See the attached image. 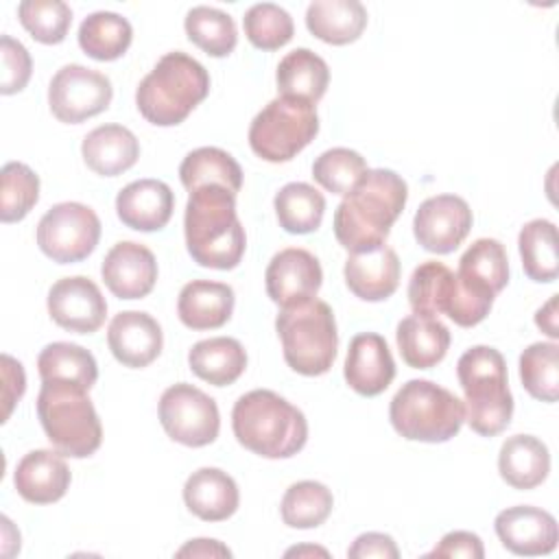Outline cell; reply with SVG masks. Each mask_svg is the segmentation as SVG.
Returning <instances> with one entry per match:
<instances>
[{"label": "cell", "mask_w": 559, "mask_h": 559, "mask_svg": "<svg viewBox=\"0 0 559 559\" xmlns=\"http://www.w3.org/2000/svg\"><path fill=\"white\" fill-rule=\"evenodd\" d=\"M406 199L408 186L395 170H367L334 212L332 227L338 245L349 253L384 245Z\"/></svg>", "instance_id": "obj_1"}, {"label": "cell", "mask_w": 559, "mask_h": 559, "mask_svg": "<svg viewBox=\"0 0 559 559\" xmlns=\"http://www.w3.org/2000/svg\"><path fill=\"white\" fill-rule=\"evenodd\" d=\"M183 231L188 253L197 264L221 271L240 264L247 238L231 190L216 183L192 190L186 203Z\"/></svg>", "instance_id": "obj_2"}, {"label": "cell", "mask_w": 559, "mask_h": 559, "mask_svg": "<svg viewBox=\"0 0 559 559\" xmlns=\"http://www.w3.org/2000/svg\"><path fill=\"white\" fill-rule=\"evenodd\" d=\"M231 428L242 448L264 459L295 456L308 441L304 413L269 389H253L238 397Z\"/></svg>", "instance_id": "obj_3"}, {"label": "cell", "mask_w": 559, "mask_h": 559, "mask_svg": "<svg viewBox=\"0 0 559 559\" xmlns=\"http://www.w3.org/2000/svg\"><path fill=\"white\" fill-rule=\"evenodd\" d=\"M210 94L207 70L181 50L166 52L135 90L138 111L155 127H175Z\"/></svg>", "instance_id": "obj_4"}, {"label": "cell", "mask_w": 559, "mask_h": 559, "mask_svg": "<svg viewBox=\"0 0 559 559\" xmlns=\"http://www.w3.org/2000/svg\"><path fill=\"white\" fill-rule=\"evenodd\" d=\"M456 376L465 393V421L480 437L500 435L513 415L504 356L489 345L469 347L456 362Z\"/></svg>", "instance_id": "obj_5"}, {"label": "cell", "mask_w": 559, "mask_h": 559, "mask_svg": "<svg viewBox=\"0 0 559 559\" xmlns=\"http://www.w3.org/2000/svg\"><path fill=\"white\" fill-rule=\"evenodd\" d=\"M37 417L48 441L63 456L85 459L103 443V426L87 389L68 382H41Z\"/></svg>", "instance_id": "obj_6"}, {"label": "cell", "mask_w": 559, "mask_h": 559, "mask_svg": "<svg viewBox=\"0 0 559 559\" xmlns=\"http://www.w3.org/2000/svg\"><path fill=\"white\" fill-rule=\"evenodd\" d=\"M275 330L282 341L286 365L301 376L330 371L336 358L338 332L332 308L312 297L280 310Z\"/></svg>", "instance_id": "obj_7"}, {"label": "cell", "mask_w": 559, "mask_h": 559, "mask_svg": "<svg viewBox=\"0 0 559 559\" xmlns=\"http://www.w3.org/2000/svg\"><path fill=\"white\" fill-rule=\"evenodd\" d=\"M389 419L408 441H450L465 421L463 402L430 380H408L389 404Z\"/></svg>", "instance_id": "obj_8"}, {"label": "cell", "mask_w": 559, "mask_h": 559, "mask_svg": "<svg viewBox=\"0 0 559 559\" xmlns=\"http://www.w3.org/2000/svg\"><path fill=\"white\" fill-rule=\"evenodd\" d=\"M408 304L413 314H448L456 325L474 328L489 314L493 299L465 288L443 262L430 260L413 271L408 280Z\"/></svg>", "instance_id": "obj_9"}, {"label": "cell", "mask_w": 559, "mask_h": 559, "mask_svg": "<svg viewBox=\"0 0 559 559\" xmlns=\"http://www.w3.org/2000/svg\"><path fill=\"white\" fill-rule=\"evenodd\" d=\"M319 133V116L312 103L277 96L251 120V151L273 164L293 159Z\"/></svg>", "instance_id": "obj_10"}, {"label": "cell", "mask_w": 559, "mask_h": 559, "mask_svg": "<svg viewBox=\"0 0 559 559\" xmlns=\"http://www.w3.org/2000/svg\"><path fill=\"white\" fill-rule=\"evenodd\" d=\"M100 218L76 201L52 205L37 223V245L44 255L59 264L85 260L98 245Z\"/></svg>", "instance_id": "obj_11"}, {"label": "cell", "mask_w": 559, "mask_h": 559, "mask_svg": "<svg viewBox=\"0 0 559 559\" xmlns=\"http://www.w3.org/2000/svg\"><path fill=\"white\" fill-rule=\"evenodd\" d=\"M159 421L173 441L188 448L210 445L221 430L214 397L188 382H177L162 393Z\"/></svg>", "instance_id": "obj_12"}, {"label": "cell", "mask_w": 559, "mask_h": 559, "mask_svg": "<svg viewBox=\"0 0 559 559\" xmlns=\"http://www.w3.org/2000/svg\"><path fill=\"white\" fill-rule=\"evenodd\" d=\"M114 87L109 76L81 63H68L48 85V105L52 116L66 124H79L111 103Z\"/></svg>", "instance_id": "obj_13"}, {"label": "cell", "mask_w": 559, "mask_h": 559, "mask_svg": "<svg viewBox=\"0 0 559 559\" xmlns=\"http://www.w3.org/2000/svg\"><path fill=\"white\" fill-rule=\"evenodd\" d=\"M472 210L456 194H437L426 199L413 218L417 242L430 253H452L472 229Z\"/></svg>", "instance_id": "obj_14"}, {"label": "cell", "mask_w": 559, "mask_h": 559, "mask_svg": "<svg viewBox=\"0 0 559 559\" xmlns=\"http://www.w3.org/2000/svg\"><path fill=\"white\" fill-rule=\"evenodd\" d=\"M46 304L50 319L76 334L96 332L107 317V301L100 288L85 275L57 280L48 290Z\"/></svg>", "instance_id": "obj_15"}, {"label": "cell", "mask_w": 559, "mask_h": 559, "mask_svg": "<svg viewBox=\"0 0 559 559\" xmlns=\"http://www.w3.org/2000/svg\"><path fill=\"white\" fill-rule=\"evenodd\" d=\"M323 282L319 260L299 247H288L275 253L266 266V295L280 308L312 299Z\"/></svg>", "instance_id": "obj_16"}, {"label": "cell", "mask_w": 559, "mask_h": 559, "mask_svg": "<svg viewBox=\"0 0 559 559\" xmlns=\"http://www.w3.org/2000/svg\"><path fill=\"white\" fill-rule=\"evenodd\" d=\"M498 539L507 550L522 557L550 555L559 542L557 520L531 504H518L500 511L493 520Z\"/></svg>", "instance_id": "obj_17"}, {"label": "cell", "mask_w": 559, "mask_h": 559, "mask_svg": "<svg viewBox=\"0 0 559 559\" xmlns=\"http://www.w3.org/2000/svg\"><path fill=\"white\" fill-rule=\"evenodd\" d=\"M100 275L114 297L142 299L157 282V260L148 247L122 240L107 251Z\"/></svg>", "instance_id": "obj_18"}, {"label": "cell", "mask_w": 559, "mask_h": 559, "mask_svg": "<svg viewBox=\"0 0 559 559\" xmlns=\"http://www.w3.org/2000/svg\"><path fill=\"white\" fill-rule=\"evenodd\" d=\"M107 343L118 362L131 369H142L162 354L164 334L148 312L124 310L111 319Z\"/></svg>", "instance_id": "obj_19"}, {"label": "cell", "mask_w": 559, "mask_h": 559, "mask_svg": "<svg viewBox=\"0 0 559 559\" xmlns=\"http://www.w3.org/2000/svg\"><path fill=\"white\" fill-rule=\"evenodd\" d=\"M343 376L358 395L373 397L386 391L395 378V362L386 341L376 332L356 334L349 341Z\"/></svg>", "instance_id": "obj_20"}, {"label": "cell", "mask_w": 559, "mask_h": 559, "mask_svg": "<svg viewBox=\"0 0 559 559\" xmlns=\"http://www.w3.org/2000/svg\"><path fill=\"white\" fill-rule=\"evenodd\" d=\"M400 258L389 245L349 253L345 260V284L362 301H384L400 286Z\"/></svg>", "instance_id": "obj_21"}, {"label": "cell", "mask_w": 559, "mask_h": 559, "mask_svg": "<svg viewBox=\"0 0 559 559\" xmlns=\"http://www.w3.org/2000/svg\"><path fill=\"white\" fill-rule=\"evenodd\" d=\"M175 194L159 179H138L124 186L116 197L118 218L135 231H157L173 216Z\"/></svg>", "instance_id": "obj_22"}, {"label": "cell", "mask_w": 559, "mask_h": 559, "mask_svg": "<svg viewBox=\"0 0 559 559\" xmlns=\"http://www.w3.org/2000/svg\"><path fill=\"white\" fill-rule=\"evenodd\" d=\"M70 469L61 452L33 450L22 456L13 472L17 493L33 504H52L61 500L70 487Z\"/></svg>", "instance_id": "obj_23"}, {"label": "cell", "mask_w": 559, "mask_h": 559, "mask_svg": "<svg viewBox=\"0 0 559 559\" xmlns=\"http://www.w3.org/2000/svg\"><path fill=\"white\" fill-rule=\"evenodd\" d=\"M183 502L190 513L205 522H223L238 509L240 493L236 480L218 467L192 472L183 485Z\"/></svg>", "instance_id": "obj_24"}, {"label": "cell", "mask_w": 559, "mask_h": 559, "mask_svg": "<svg viewBox=\"0 0 559 559\" xmlns=\"http://www.w3.org/2000/svg\"><path fill=\"white\" fill-rule=\"evenodd\" d=\"M234 288L223 282L192 280L177 299V314L190 330H214L225 325L234 312Z\"/></svg>", "instance_id": "obj_25"}, {"label": "cell", "mask_w": 559, "mask_h": 559, "mask_svg": "<svg viewBox=\"0 0 559 559\" xmlns=\"http://www.w3.org/2000/svg\"><path fill=\"white\" fill-rule=\"evenodd\" d=\"M81 155L96 175L116 177L138 162L140 142L122 124H100L83 138Z\"/></svg>", "instance_id": "obj_26"}, {"label": "cell", "mask_w": 559, "mask_h": 559, "mask_svg": "<svg viewBox=\"0 0 559 559\" xmlns=\"http://www.w3.org/2000/svg\"><path fill=\"white\" fill-rule=\"evenodd\" d=\"M456 277L469 290L493 297L509 282V258L507 249L496 238H478L459 260Z\"/></svg>", "instance_id": "obj_27"}, {"label": "cell", "mask_w": 559, "mask_h": 559, "mask_svg": "<svg viewBox=\"0 0 559 559\" xmlns=\"http://www.w3.org/2000/svg\"><path fill=\"white\" fill-rule=\"evenodd\" d=\"M498 472L513 489H535L550 472V452L533 435H513L500 445Z\"/></svg>", "instance_id": "obj_28"}, {"label": "cell", "mask_w": 559, "mask_h": 559, "mask_svg": "<svg viewBox=\"0 0 559 559\" xmlns=\"http://www.w3.org/2000/svg\"><path fill=\"white\" fill-rule=\"evenodd\" d=\"M397 349L413 369H430L441 362L450 347V330L437 317L411 314L397 323Z\"/></svg>", "instance_id": "obj_29"}, {"label": "cell", "mask_w": 559, "mask_h": 559, "mask_svg": "<svg viewBox=\"0 0 559 559\" xmlns=\"http://www.w3.org/2000/svg\"><path fill=\"white\" fill-rule=\"evenodd\" d=\"M308 31L332 46L356 41L367 26V9L358 0H314L306 9Z\"/></svg>", "instance_id": "obj_30"}, {"label": "cell", "mask_w": 559, "mask_h": 559, "mask_svg": "<svg viewBox=\"0 0 559 559\" xmlns=\"http://www.w3.org/2000/svg\"><path fill=\"white\" fill-rule=\"evenodd\" d=\"M192 373L214 386L234 384L247 369V352L231 336H214L192 345L188 352Z\"/></svg>", "instance_id": "obj_31"}, {"label": "cell", "mask_w": 559, "mask_h": 559, "mask_svg": "<svg viewBox=\"0 0 559 559\" xmlns=\"http://www.w3.org/2000/svg\"><path fill=\"white\" fill-rule=\"evenodd\" d=\"M280 96L317 103L323 98L330 83L328 63L310 48L290 50L275 72Z\"/></svg>", "instance_id": "obj_32"}, {"label": "cell", "mask_w": 559, "mask_h": 559, "mask_svg": "<svg viewBox=\"0 0 559 559\" xmlns=\"http://www.w3.org/2000/svg\"><path fill=\"white\" fill-rule=\"evenodd\" d=\"M41 382H68L81 389H92L98 380L96 358L76 343L57 341L46 345L37 356Z\"/></svg>", "instance_id": "obj_33"}, {"label": "cell", "mask_w": 559, "mask_h": 559, "mask_svg": "<svg viewBox=\"0 0 559 559\" xmlns=\"http://www.w3.org/2000/svg\"><path fill=\"white\" fill-rule=\"evenodd\" d=\"M179 179L188 192L216 183L236 194L242 188V168L227 151L218 146H201L183 157Z\"/></svg>", "instance_id": "obj_34"}, {"label": "cell", "mask_w": 559, "mask_h": 559, "mask_svg": "<svg viewBox=\"0 0 559 559\" xmlns=\"http://www.w3.org/2000/svg\"><path fill=\"white\" fill-rule=\"evenodd\" d=\"M131 39V22L114 11L90 13L79 26V46L96 61L120 59L129 50Z\"/></svg>", "instance_id": "obj_35"}, {"label": "cell", "mask_w": 559, "mask_h": 559, "mask_svg": "<svg viewBox=\"0 0 559 559\" xmlns=\"http://www.w3.org/2000/svg\"><path fill=\"white\" fill-rule=\"evenodd\" d=\"M518 249L522 258V269L533 282H555L559 275V253H557V227L552 221L535 218L528 221L518 236Z\"/></svg>", "instance_id": "obj_36"}, {"label": "cell", "mask_w": 559, "mask_h": 559, "mask_svg": "<svg viewBox=\"0 0 559 559\" xmlns=\"http://www.w3.org/2000/svg\"><path fill=\"white\" fill-rule=\"evenodd\" d=\"M273 205L280 227L288 234H310L319 229L325 214L323 194L304 181H293L280 188Z\"/></svg>", "instance_id": "obj_37"}, {"label": "cell", "mask_w": 559, "mask_h": 559, "mask_svg": "<svg viewBox=\"0 0 559 559\" xmlns=\"http://www.w3.org/2000/svg\"><path fill=\"white\" fill-rule=\"evenodd\" d=\"M188 39L210 57H227L238 44L236 22L214 7H192L183 20Z\"/></svg>", "instance_id": "obj_38"}, {"label": "cell", "mask_w": 559, "mask_h": 559, "mask_svg": "<svg viewBox=\"0 0 559 559\" xmlns=\"http://www.w3.org/2000/svg\"><path fill=\"white\" fill-rule=\"evenodd\" d=\"M332 507V491L323 483L299 480L286 489L280 513L290 528H317L330 518Z\"/></svg>", "instance_id": "obj_39"}, {"label": "cell", "mask_w": 559, "mask_h": 559, "mask_svg": "<svg viewBox=\"0 0 559 559\" xmlns=\"http://www.w3.org/2000/svg\"><path fill=\"white\" fill-rule=\"evenodd\" d=\"M520 380L526 393L539 402L559 397V345L533 343L520 354Z\"/></svg>", "instance_id": "obj_40"}, {"label": "cell", "mask_w": 559, "mask_h": 559, "mask_svg": "<svg viewBox=\"0 0 559 559\" xmlns=\"http://www.w3.org/2000/svg\"><path fill=\"white\" fill-rule=\"evenodd\" d=\"M39 199V177L22 162H9L0 170V221H22Z\"/></svg>", "instance_id": "obj_41"}, {"label": "cell", "mask_w": 559, "mask_h": 559, "mask_svg": "<svg viewBox=\"0 0 559 559\" xmlns=\"http://www.w3.org/2000/svg\"><path fill=\"white\" fill-rule=\"evenodd\" d=\"M367 162L358 151L334 146L323 151L312 164L314 181L332 194H349L367 173Z\"/></svg>", "instance_id": "obj_42"}, {"label": "cell", "mask_w": 559, "mask_h": 559, "mask_svg": "<svg viewBox=\"0 0 559 559\" xmlns=\"http://www.w3.org/2000/svg\"><path fill=\"white\" fill-rule=\"evenodd\" d=\"M20 24L39 44H61L72 24V9L63 0H24L17 4Z\"/></svg>", "instance_id": "obj_43"}, {"label": "cell", "mask_w": 559, "mask_h": 559, "mask_svg": "<svg viewBox=\"0 0 559 559\" xmlns=\"http://www.w3.org/2000/svg\"><path fill=\"white\" fill-rule=\"evenodd\" d=\"M247 39L260 50H277L293 39L295 24L286 9L273 2H258L242 17Z\"/></svg>", "instance_id": "obj_44"}, {"label": "cell", "mask_w": 559, "mask_h": 559, "mask_svg": "<svg viewBox=\"0 0 559 559\" xmlns=\"http://www.w3.org/2000/svg\"><path fill=\"white\" fill-rule=\"evenodd\" d=\"M0 57H2V79H0V92L4 96L22 92L31 79L33 61L28 50L22 41L13 39L11 35L0 37Z\"/></svg>", "instance_id": "obj_45"}, {"label": "cell", "mask_w": 559, "mask_h": 559, "mask_svg": "<svg viewBox=\"0 0 559 559\" xmlns=\"http://www.w3.org/2000/svg\"><path fill=\"white\" fill-rule=\"evenodd\" d=\"M426 557H467L483 559L485 548L476 533L469 531H452L441 537V542Z\"/></svg>", "instance_id": "obj_46"}, {"label": "cell", "mask_w": 559, "mask_h": 559, "mask_svg": "<svg viewBox=\"0 0 559 559\" xmlns=\"http://www.w3.org/2000/svg\"><path fill=\"white\" fill-rule=\"evenodd\" d=\"M347 557H352V559H371V557L397 559L400 550L391 535L371 531V533H362L354 539V544L347 550Z\"/></svg>", "instance_id": "obj_47"}, {"label": "cell", "mask_w": 559, "mask_h": 559, "mask_svg": "<svg viewBox=\"0 0 559 559\" xmlns=\"http://www.w3.org/2000/svg\"><path fill=\"white\" fill-rule=\"evenodd\" d=\"M2 378H4V386H2V402H4V415L2 421L9 419L15 402L24 395L26 389V376L22 365L11 358L9 354H2Z\"/></svg>", "instance_id": "obj_48"}, {"label": "cell", "mask_w": 559, "mask_h": 559, "mask_svg": "<svg viewBox=\"0 0 559 559\" xmlns=\"http://www.w3.org/2000/svg\"><path fill=\"white\" fill-rule=\"evenodd\" d=\"M177 557H231V550L216 539H190L177 550Z\"/></svg>", "instance_id": "obj_49"}, {"label": "cell", "mask_w": 559, "mask_h": 559, "mask_svg": "<svg viewBox=\"0 0 559 559\" xmlns=\"http://www.w3.org/2000/svg\"><path fill=\"white\" fill-rule=\"evenodd\" d=\"M557 297L559 295H552L548 299V304L544 308L537 310L535 314V323L537 328H542L550 338H557L559 336V330H557Z\"/></svg>", "instance_id": "obj_50"}, {"label": "cell", "mask_w": 559, "mask_h": 559, "mask_svg": "<svg viewBox=\"0 0 559 559\" xmlns=\"http://www.w3.org/2000/svg\"><path fill=\"white\" fill-rule=\"evenodd\" d=\"M293 555H297V557H301V555H321V557H328V550L317 548V546H299V548L286 550V557H293Z\"/></svg>", "instance_id": "obj_51"}]
</instances>
